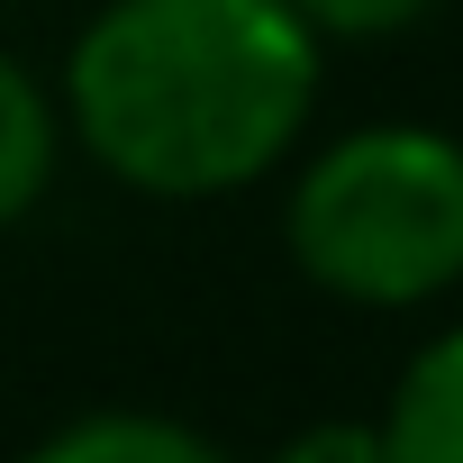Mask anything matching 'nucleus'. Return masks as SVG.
Returning a JSON list of instances; mask_svg holds the SVG:
<instances>
[{
  "label": "nucleus",
  "instance_id": "39448f33",
  "mask_svg": "<svg viewBox=\"0 0 463 463\" xmlns=\"http://www.w3.org/2000/svg\"><path fill=\"white\" fill-rule=\"evenodd\" d=\"M55 182V100L28 64L0 55V227H19Z\"/></svg>",
  "mask_w": 463,
  "mask_h": 463
},
{
  "label": "nucleus",
  "instance_id": "20e7f679",
  "mask_svg": "<svg viewBox=\"0 0 463 463\" xmlns=\"http://www.w3.org/2000/svg\"><path fill=\"white\" fill-rule=\"evenodd\" d=\"M28 463H227L200 427L155 418V409H91L73 427H55Z\"/></svg>",
  "mask_w": 463,
  "mask_h": 463
},
{
  "label": "nucleus",
  "instance_id": "7ed1b4c3",
  "mask_svg": "<svg viewBox=\"0 0 463 463\" xmlns=\"http://www.w3.org/2000/svg\"><path fill=\"white\" fill-rule=\"evenodd\" d=\"M373 427H382L391 463H463V327H445L409 354V373Z\"/></svg>",
  "mask_w": 463,
  "mask_h": 463
},
{
  "label": "nucleus",
  "instance_id": "423d86ee",
  "mask_svg": "<svg viewBox=\"0 0 463 463\" xmlns=\"http://www.w3.org/2000/svg\"><path fill=\"white\" fill-rule=\"evenodd\" d=\"M282 10L327 46V37H345V46H364V37H400V28H418L436 0H282Z\"/></svg>",
  "mask_w": 463,
  "mask_h": 463
},
{
  "label": "nucleus",
  "instance_id": "f257e3e1",
  "mask_svg": "<svg viewBox=\"0 0 463 463\" xmlns=\"http://www.w3.org/2000/svg\"><path fill=\"white\" fill-rule=\"evenodd\" d=\"M318 100V37L282 0H109L64 64V118L146 200L264 182Z\"/></svg>",
  "mask_w": 463,
  "mask_h": 463
},
{
  "label": "nucleus",
  "instance_id": "f03ea898",
  "mask_svg": "<svg viewBox=\"0 0 463 463\" xmlns=\"http://www.w3.org/2000/svg\"><path fill=\"white\" fill-rule=\"evenodd\" d=\"M291 264L354 300L409 309L463 282V137L445 128H354L291 191Z\"/></svg>",
  "mask_w": 463,
  "mask_h": 463
},
{
  "label": "nucleus",
  "instance_id": "0eeeda50",
  "mask_svg": "<svg viewBox=\"0 0 463 463\" xmlns=\"http://www.w3.org/2000/svg\"><path fill=\"white\" fill-rule=\"evenodd\" d=\"M273 463H391V445H382V427H364V418H318V427H300Z\"/></svg>",
  "mask_w": 463,
  "mask_h": 463
}]
</instances>
